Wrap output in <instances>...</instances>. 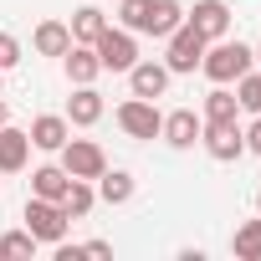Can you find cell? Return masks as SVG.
<instances>
[{"instance_id": "6da1fadb", "label": "cell", "mask_w": 261, "mask_h": 261, "mask_svg": "<svg viewBox=\"0 0 261 261\" xmlns=\"http://www.w3.org/2000/svg\"><path fill=\"white\" fill-rule=\"evenodd\" d=\"M251 62H256V51L251 46H241V41H215V46H205V57H200V72L210 77V82H236L241 72H251Z\"/></svg>"}, {"instance_id": "7a4b0ae2", "label": "cell", "mask_w": 261, "mask_h": 261, "mask_svg": "<svg viewBox=\"0 0 261 261\" xmlns=\"http://www.w3.org/2000/svg\"><path fill=\"white\" fill-rule=\"evenodd\" d=\"M67 210L57 205V200H41V195H31L26 200V230L36 236V241H46V246H57V241H67Z\"/></svg>"}, {"instance_id": "3957f363", "label": "cell", "mask_w": 261, "mask_h": 261, "mask_svg": "<svg viewBox=\"0 0 261 261\" xmlns=\"http://www.w3.org/2000/svg\"><path fill=\"white\" fill-rule=\"evenodd\" d=\"M118 128L128 139H159V128H164V113L154 108V97H128L118 108Z\"/></svg>"}, {"instance_id": "277c9868", "label": "cell", "mask_w": 261, "mask_h": 261, "mask_svg": "<svg viewBox=\"0 0 261 261\" xmlns=\"http://www.w3.org/2000/svg\"><path fill=\"white\" fill-rule=\"evenodd\" d=\"M57 154H62V169H67L72 179H97V174L108 169V154H102L92 139H67Z\"/></svg>"}, {"instance_id": "5b68a950", "label": "cell", "mask_w": 261, "mask_h": 261, "mask_svg": "<svg viewBox=\"0 0 261 261\" xmlns=\"http://www.w3.org/2000/svg\"><path fill=\"white\" fill-rule=\"evenodd\" d=\"M164 41H169V57H164V67H169V72H195V67H200V57H205V46H210L190 21H185L179 31H169Z\"/></svg>"}, {"instance_id": "8992f818", "label": "cell", "mask_w": 261, "mask_h": 261, "mask_svg": "<svg viewBox=\"0 0 261 261\" xmlns=\"http://www.w3.org/2000/svg\"><path fill=\"white\" fill-rule=\"evenodd\" d=\"M92 51H97V62H102V72H128L139 62V46H134V31H102L97 41H92Z\"/></svg>"}, {"instance_id": "52a82bcc", "label": "cell", "mask_w": 261, "mask_h": 261, "mask_svg": "<svg viewBox=\"0 0 261 261\" xmlns=\"http://www.w3.org/2000/svg\"><path fill=\"white\" fill-rule=\"evenodd\" d=\"M200 144H205V154L220 159V164H230V159L246 154V134L236 128V118H230V123H205V128H200Z\"/></svg>"}, {"instance_id": "ba28073f", "label": "cell", "mask_w": 261, "mask_h": 261, "mask_svg": "<svg viewBox=\"0 0 261 261\" xmlns=\"http://www.w3.org/2000/svg\"><path fill=\"white\" fill-rule=\"evenodd\" d=\"M200 128H205V118H195V108H174V113H164L159 139L169 149H195L200 144Z\"/></svg>"}, {"instance_id": "9c48e42d", "label": "cell", "mask_w": 261, "mask_h": 261, "mask_svg": "<svg viewBox=\"0 0 261 261\" xmlns=\"http://www.w3.org/2000/svg\"><path fill=\"white\" fill-rule=\"evenodd\" d=\"M185 21L205 36V41H220L230 31V11H225V0H195V11H185Z\"/></svg>"}, {"instance_id": "30bf717a", "label": "cell", "mask_w": 261, "mask_h": 261, "mask_svg": "<svg viewBox=\"0 0 261 261\" xmlns=\"http://www.w3.org/2000/svg\"><path fill=\"white\" fill-rule=\"evenodd\" d=\"M128 87H134V97H164L169 67L164 62H134V67H128Z\"/></svg>"}, {"instance_id": "8fae6325", "label": "cell", "mask_w": 261, "mask_h": 261, "mask_svg": "<svg viewBox=\"0 0 261 261\" xmlns=\"http://www.w3.org/2000/svg\"><path fill=\"white\" fill-rule=\"evenodd\" d=\"M31 159V134H21V128H0V174H21Z\"/></svg>"}, {"instance_id": "7c38bea8", "label": "cell", "mask_w": 261, "mask_h": 261, "mask_svg": "<svg viewBox=\"0 0 261 261\" xmlns=\"http://www.w3.org/2000/svg\"><path fill=\"white\" fill-rule=\"evenodd\" d=\"M97 118H102V92H97L92 82H82V87L67 97V123H72V128H92Z\"/></svg>"}, {"instance_id": "4fadbf2b", "label": "cell", "mask_w": 261, "mask_h": 261, "mask_svg": "<svg viewBox=\"0 0 261 261\" xmlns=\"http://www.w3.org/2000/svg\"><path fill=\"white\" fill-rule=\"evenodd\" d=\"M67 134H72V123H67V118H57V113H41V118L31 123V149H46V154H57V149L67 144Z\"/></svg>"}, {"instance_id": "5bb4252c", "label": "cell", "mask_w": 261, "mask_h": 261, "mask_svg": "<svg viewBox=\"0 0 261 261\" xmlns=\"http://www.w3.org/2000/svg\"><path fill=\"white\" fill-rule=\"evenodd\" d=\"M134 174H128V169H102L97 174V200H108V205H128V200H134Z\"/></svg>"}, {"instance_id": "9a60e30c", "label": "cell", "mask_w": 261, "mask_h": 261, "mask_svg": "<svg viewBox=\"0 0 261 261\" xmlns=\"http://www.w3.org/2000/svg\"><path fill=\"white\" fill-rule=\"evenodd\" d=\"M67 185H72V174H67L62 164H41V169H31V195H41V200H62Z\"/></svg>"}, {"instance_id": "2e32d148", "label": "cell", "mask_w": 261, "mask_h": 261, "mask_svg": "<svg viewBox=\"0 0 261 261\" xmlns=\"http://www.w3.org/2000/svg\"><path fill=\"white\" fill-rule=\"evenodd\" d=\"M67 31H72V41H77V46H92V41L108 31V16H102L97 6H82V11L72 16V26H67Z\"/></svg>"}, {"instance_id": "e0dca14e", "label": "cell", "mask_w": 261, "mask_h": 261, "mask_svg": "<svg viewBox=\"0 0 261 261\" xmlns=\"http://www.w3.org/2000/svg\"><path fill=\"white\" fill-rule=\"evenodd\" d=\"M97 72H102L97 51H92V46H77V41H72V46H67V77H72V82L82 87V82H97Z\"/></svg>"}, {"instance_id": "ac0fdd59", "label": "cell", "mask_w": 261, "mask_h": 261, "mask_svg": "<svg viewBox=\"0 0 261 261\" xmlns=\"http://www.w3.org/2000/svg\"><path fill=\"white\" fill-rule=\"evenodd\" d=\"M31 41H36V51H41V57H67V46H72V31H67L62 21H41Z\"/></svg>"}, {"instance_id": "d6986e66", "label": "cell", "mask_w": 261, "mask_h": 261, "mask_svg": "<svg viewBox=\"0 0 261 261\" xmlns=\"http://www.w3.org/2000/svg\"><path fill=\"white\" fill-rule=\"evenodd\" d=\"M236 113H241L236 92H230L225 82H215V92H205V123H230Z\"/></svg>"}, {"instance_id": "ffe728a7", "label": "cell", "mask_w": 261, "mask_h": 261, "mask_svg": "<svg viewBox=\"0 0 261 261\" xmlns=\"http://www.w3.org/2000/svg\"><path fill=\"white\" fill-rule=\"evenodd\" d=\"M185 26V6L179 0H154V16H149V36H169Z\"/></svg>"}, {"instance_id": "44dd1931", "label": "cell", "mask_w": 261, "mask_h": 261, "mask_svg": "<svg viewBox=\"0 0 261 261\" xmlns=\"http://www.w3.org/2000/svg\"><path fill=\"white\" fill-rule=\"evenodd\" d=\"M92 200H97V195H92V185H87V179H72V185H67V195H62L57 205L67 210V220H82V215L92 210Z\"/></svg>"}, {"instance_id": "7402d4cb", "label": "cell", "mask_w": 261, "mask_h": 261, "mask_svg": "<svg viewBox=\"0 0 261 261\" xmlns=\"http://www.w3.org/2000/svg\"><path fill=\"white\" fill-rule=\"evenodd\" d=\"M230 251H236L241 261H261V220H246V225H236V236H230Z\"/></svg>"}, {"instance_id": "603a6c76", "label": "cell", "mask_w": 261, "mask_h": 261, "mask_svg": "<svg viewBox=\"0 0 261 261\" xmlns=\"http://www.w3.org/2000/svg\"><path fill=\"white\" fill-rule=\"evenodd\" d=\"M36 236L31 230H11V236H0V256H11V261H26V256H36Z\"/></svg>"}, {"instance_id": "cb8c5ba5", "label": "cell", "mask_w": 261, "mask_h": 261, "mask_svg": "<svg viewBox=\"0 0 261 261\" xmlns=\"http://www.w3.org/2000/svg\"><path fill=\"white\" fill-rule=\"evenodd\" d=\"M123 31H144L149 36V16H154V0H123Z\"/></svg>"}, {"instance_id": "d4e9b609", "label": "cell", "mask_w": 261, "mask_h": 261, "mask_svg": "<svg viewBox=\"0 0 261 261\" xmlns=\"http://www.w3.org/2000/svg\"><path fill=\"white\" fill-rule=\"evenodd\" d=\"M16 62H21V41H16L11 31H0V72H11Z\"/></svg>"}, {"instance_id": "484cf974", "label": "cell", "mask_w": 261, "mask_h": 261, "mask_svg": "<svg viewBox=\"0 0 261 261\" xmlns=\"http://www.w3.org/2000/svg\"><path fill=\"white\" fill-rule=\"evenodd\" d=\"M246 149H256V154H261V113H256V123L246 128Z\"/></svg>"}, {"instance_id": "4316f807", "label": "cell", "mask_w": 261, "mask_h": 261, "mask_svg": "<svg viewBox=\"0 0 261 261\" xmlns=\"http://www.w3.org/2000/svg\"><path fill=\"white\" fill-rule=\"evenodd\" d=\"M108 251H113L108 241H87V246H82V256H108Z\"/></svg>"}, {"instance_id": "83f0119b", "label": "cell", "mask_w": 261, "mask_h": 261, "mask_svg": "<svg viewBox=\"0 0 261 261\" xmlns=\"http://www.w3.org/2000/svg\"><path fill=\"white\" fill-rule=\"evenodd\" d=\"M6 123H11V108H6V102H0V128H6Z\"/></svg>"}, {"instance_id": "f1b7e54d", "label": "cell", "mask_w": 261, "mask_h": 261, "mask_svg": "<svg viewBox=\"0 0 261 261\" xmlns=\"http://www.w3.org/2000/svg\"><path fill=\"white\" fill-rule=\"evenodd\" d=\"M256 62H261V46H256Z\"/></svg>"}]
</instances>
